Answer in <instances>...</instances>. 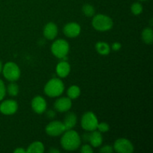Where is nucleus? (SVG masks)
I'll list each match as a JSON object with an SVG mask.
<instances>
[{"label":"nucleus","instance_id":"f257e3e1","mask_svg":"<svg viewBox=\"0 0 153 153\" xmlns=\"http://www.w3.org/2000/svg\"><path fill=\"white\" fill-rule=\"evenodd\" d=\"M61 139V146L67 151H73L77 149L81 145V137L74 130H67L64 131Z\"/></svg>","mask_w":153,"mask_h":153},{"label":"nucleus","instance_id":"f03ea898","mask_svg":"<svg viewBox=\"0 0 153 153\" xmlns=\"http://www.w3.org/2000/svg\"><path fill=\"white\" fill-rule=\"evenodd\" d=\"M64 90V85L61 79L53 78L46 83L44 87V92L48 97H57L63 94Z\"/></svg>","mask_w":153,"mask_h":153},{"label":"nucleus","instance_id":"7ed1b4c3","mask_svg":"<svg viewBox=\"0 0 153 153\" xmlns=\"http://www.w3.org/2000/svg\"><path fill=\"white\" fill-rule=\"evenodd\" d=\"M92 25L97 31H105L113 27V20L105 14H97L93 18Z\"/></svg>","mask_w":153,"mask_h":153},{"label":"nucleus","instance_id":"20e7f679","mask_svg":"<svg viewBox=\"0 0 153 153\" xmlns=\"http://www.w3.org/2000/svg\"><path fill=\"white\" fill-rule=\"evenodd\" d=\"M69 49H70L69 43L63 39L55 40L52 43V47H51V51H52V54L56 58H61V59L66 58L69 52Z\"/></svg>","mask_w":153,"mask_h":153},{"label":"nucleus","instance_id":"39448f33","mask_svg":"<svg viewBox=\"0 0 153 153\" xmlns=\"http://www.w3.org/2000/svg\"><path fill=\"white\" fill-rule=\"evenodd\" d=\"M3 75L7 80L15 82L20 77V70L14 62H7L2 68Z\"/></svg>","mask_w":153,"mask_h":153},{"label":"nucleus","instance_id":"423d86ee","mask_svg":"<svg viewBox=\"0 0 153 153\" xmlns=\"http://www.w3.org/2000/svg\"><path fill=\"white\" fill-rule=\"evenodd\" d=\"M98 123L97 117L91 111H88L84 114L81 120V126L82 128L88 131H92L97 129Z\"/></svg>","mask_w":153,"mask_h":153},{"label":"nucleus","instance_id":"0eeeda50","mask_svg":"<svg viewBox=\"0 0 153 153\" xmlns=\"http://www.w3.org/2000/svg\"><path fill=\"white\" fill-rule=\"evenodd\" d=\"M114 149L120 153H131L134 151V146L131 142L126 138L117 139L114 144Z\"/></svg>","mask_w":153,"mask_h":153},{"label":"nucleus","instance_id":"6e6552de","mask_svg":"<svg viewBox=\"0 0 153 153\" xmlns=\"http://www.w3.org/2000/svg\"><path fill=\"white\" fill-rule=\"evenodd\" d=\"M66 131L64 123L61 121H53L49 123L46 127V132L51 137H57Z\"/></svg>","mask_w":153,"mask_h":153},{"label":"nucleus","instance_id":"1a4fd4ad","mask_svg":"<svg viewBox=\"0 0 153 153\" xmlns=\"http://www.w3.org/2000/svg\"><path fill=\"white\" fill-rule=\"evenodd\" d=\"M18 104L16 101L11 100H4L0 105V112L3 114L11 115L16 112Z\"/></svg>","mask_w":153,"mask_h":153},{"label":"nucleus","instance_id":"9d476101","mask_svg":"<svg viewBox=\"0 0 153 153\" xmlns=\"http://www.w3.org/2000/svg\"><path fill=\"white\" fill-rule=\"evenodd\" d=\"M31 108L37 114H43L46 109V102L40 96L35 97L31 101Z\"/></svg>","mask_w":153,"mask_h":153},{"label":"nucleus","instance_id":"9b49d317","mask_svg":"<svg viewBox=\"0 0 153 153\" xmlns=\"http://www.w3.org/2000/svg\"><path fill=\"white\" fill-rule=\"evenodd\" d=\"M54 107L58 112H66L71 108L72 101L69 97H62L55 101Z\"/></svg>","mask_w":153,"mask_h":153},{"label":"nucleus","instance_id":"f8f14e48","mask_svg":"<svg viewBox=\"0 0 153 153\" xmlns=\"http://www.w3.org/2000/svg\"><path fill=\"white\" fill-rule=\"evenodd\" d=\"M63 31L67 37L73 38L79 35L81 32V27L79 24L76 22H70L64 27Z\"/></svg>","mask_w":153,"mask_h":153},{"label":"nucleus","instance_id":"ddd939ff","mask_svg":"<svg viewBox=\"0 0 153 153\" xmlns=\"http://www.w3.org/2000/svg\"><path fill=\"white\" fill-rule=\"evenodd\" d=\"M58 34V27L54 22H49L43 28V35L47 40H52L56 37Z\"/></svg>","mask_w":153,"mask_h":153},{"label":"nucleus","instance_id":"4468645a","mask_svg":"<svg viewBox=\"0 0 153 153\" xmlns=\"http://www.w3.org/2000/svg\"><path fill=\"white\" fill-rule=\"evenodd\" d=\"M88 141L93 147H99L101 146L102 143V137L100 131H97L96 130L91 131L88 136Z\"/></svg>","mask_w":153,"mask_h":153},{"label":"nucleus","instance_id":"2eb2a0df","mask_svg":"<svg viewBox=\"0 0 153 153\" xmlns=\"http://www.w3.org/2000/svg\"><path fill=\"white\" fill-rule=\"evenodd\" d=\"M56 72L58 76L61 78H65L70 72V66L67 61H61L56 67Z\"/></svg>","mask_w":153,"mask_h":153},{"label":"nucleus","instance_id":"dca6fc26","mask_svg":"<svg viewBox=\"0 0 153 153\" xmlns=\"http://www.w3.org/2000/svg\"><path fill=\"white\" fill-rule=\"evenodd\" d=\"M76 123H77V117H76V115L73 112H70V113L67 114V115L65 116L63 123H64L65 129L67 131V130H70L74 128L75 126L76 125Z\"/></svg>","mask_w":153,"mask_h":153},{"label":"nucleus","instance_id":"f3484780","mask_svg":"<svg viewBox=\"0 0 153 153\" xmlns=\"http://www.w3.org/2000/svg\"><path fill=\"white\" fill-rule=\"evenodd\" d=\"M96 49L97 52L102 55H106L109 54L111 51V48L107 43L105 42H98L96 44Z\"/></svg>","mask_w":153,"mask_h":153},{"label":"nucleus","instance_id":"a211bd4d","mask_svg":"<svg viewBox=\"0 0 153 153\" xmlns=\"http://www.w3.org/2000/svg\"><path fill=\"white\" fill-rule=\"evenodd\" d=\"M43 152H44V146L40 141H35L32 143L26 150V152L43 153Z\"/></svg>","mask_w":153,"mask_h":153},{"label":"nucleus","instance_id":"6ab92c4d","mask_svg":"<svg viewBox=\"0 0 153 153\" xmlns=\"http://www.w3.org/2000/svg\"><path fill=\"white\" fill-rule=\"evenodd\" d=\"M142 39L146 44H152L153 42V31L150 28H146L142 32Z\"/></svg>","mask_w":153,"mask_h":153},{"label":"nucleus","instance_id":"aec40b11","mask_svg":"<svg viewBox=\"0 0 153 153\" xmlns=\"http://www.w3.org/2000/svg\"><path fill=\"white\" fill-rule=\"evenodd\" d=\"M80 88L77 85H72L67 90V96L70 100H76L80 96Z\"/></svg>","mask_w":153,"mask_h":153},{"label":"nucleus","instance_id":"412c9836","mask_svg":"<svg viewBox=\"0 0 153 153\" xmlns=\"http://www.w3.org/2000/svg\"><path fill=\"white\" fill-rule=\"evenodd\" d=\"M7 91L10 96H11V97H16V96H17L18 93H19V86H18V85L16 83L12 82L11 83H10L7 85Z\"/></svg>","mask_w":153,"mask_h":153},{"label":"nucleus","instance_id":"4be33fe9","mask_svg":"<svg viewBox=\"0 0 153 153\" xmlns=\"http://www.w3.org/2000/svg\"><path fill=\"white\" fill-rule=\"evenodd\" d=\"M82 12H83V13L86 16L91 17L95 13V9H94V7L91 4H85L82 7Z\"/></svg>","mask_w":153,"mask_h":153},{"label":"nucleus","instance_id":"5701e85b","mask_svg":"<svg viewBox=\"0 0 153 153\" xmlns=\"http://www.w3.org/2000/svg\"><path fill=\"white\" fill-rule=\"evenodd\" d=\"M131 10L134 15H139L143 11V6L139 2H134L131 5Z\"/></svg>","mask_w":153,"mask_h":153},{"label":"nucleus","instance_id":"b1692460","mask_svg":"<svg viewBox=\"0 0 153 153\" xmlns=\"http://www.w3.org/2000/svg\"><path fill=\"white\" fill-rule=\"evenodd\" d=\"M109 125L106 123H98V126H97V129H99V131L100 132H107L109 130Z\"/></svg>","mask_w":153,"mask_h":153},{"label":"nucleus","instance_id":"393cba45","mask_svg":"<svg viewBox=\"0 0 153 153\" xmlns=\"http://www.w3.org/2000/svg\"><path fill=\"white\" fill-rule=\"evenodd\" d=\"M6 94V88L4 86V84L2 81L0 79V101L4 99Z\"/></svg>","mask_w":153,"mask_h":153},{"label":"nucleus","instance_id":"a878e982","mask_svg":"<svg viewBox=\"0 0 153 153\" xmlns=\"http://www.w3.org/2000/svg\"><path fill=\"white\" fill-rule=\"evenodd\" d=\"M114 148L111 146H109V145H106V146H102L101 149H100V152L102 153H111L113 152Z\"/></svg>","mask_w":153,"mask_h":153},{"label":"nucleus","instance_id":"bb28decb","mask_svg":"<svg viewBox=\"0 0 153 153\" xmlns=\"http://www.w3.org/2000/svg\"><path fill=\"white\" fill-rule=\"evenodd\" d=\"M94 152L92 147L91 146L88 144H85L84 146H82V149H81V152L82 153H91Z\"/></svg>","mask_w":153,"mask_h":153},{"label":"nucleus","instance_id":"cd10ccee","mask_svg":"<svg viewBox=\"0 0 153 153\" xmlns=\"http://www.w3.org/2000/svg\"><path fill=\"white\" fill-rule=\"evenodd\" d=\"M121 44L120 43H118V42H115V43H114L113 44H112V49H113L114 51H119L120 49H121Z\"/></svg>","mask_w":153,"mask_h":153},{"label":"nucleus","instance_id":"c85d7f7f","mask_svg":"<svg viewBox=\"0 0 153 153\" xmlns=\"http://www.w3.org/2000/svg\"><path fill=\"white\" fill-rule=\"evenodd\" d=\"M46 114H47V117L49 118H54L55 116V113L53 111H49Z\"/></svg>","mask_w":153,"mask_h":153},{"label":"nucleus","instance_id":"c756f323","mask_svg":"<svg viewBox=\"0 0 153 153\" xmlns=\"http://www.w3.org/2000/svg\"><path fill=\"white\" fill-rule=\"evenodd\" d=\"M13 152H16V153H25V152H26V151H25V149H22V148H17V149H15Z\"/></svg>","mask_w":153,"mask_h":153},{"label":"nucleus","instance_id":"7c9ffc66","mask_svg":"<svg viewBox=\"0 0 153 153\" xmlns=\"http://www.w3.org/2000/svg\"><path fill=\"white\" fill-rule=\"evenodd\" d=\"M49 152H59L60 151L58 149H49Z\"/></svg>","mask_w":153,"mask_h":153},{"label":"nucleus","instance_id":"2f4dec72","mask_svg":"<svg viewBox=\"0 0 153 153\" xmlns=\"http://www.w3.org/2000/svg\"><path fill=\"white\" fill-rule=\"evenodd\" d=\"M1 70H2V64H1V61H0V73H1Z\"/></svg>","mask_w":153,"mask_h":153},{"label":"nucleus","instance_id":"473e14b6","mask_svg":"<svg viewBox=\"0 0 153 153\" xmlns=\"http://www.w3.org/2000/svg\"><path fill=\"white\" fill-rule=\"evenodd\" d=\"M140 1H146V0H140Z\"/></svg>","mask_w":153,"mask_h":153}]
</instances>
